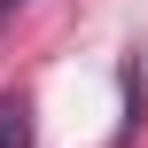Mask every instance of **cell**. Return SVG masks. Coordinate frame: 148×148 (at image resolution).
I'll return each mask as SVG.
<instances>
[{"mask_svg":"<svg viewBox=\"0 0 148 148\" xmlns=\"http://www.w3.org/2000/svg\"><path fill=\"white\" fill-rule=\"evenodd\" d=\"M0 8H23V0H0Z\"/></svg>","mask_w":148,"mask_h":148,"instance_id":"cell-2","label":"cell"},{"mask_svg":"<svg viewBox=\"0 0 148 148\" xmlns=\"http://www.w3.org/2000/svg\"><path fill=\"white\" fill-rule=\"evenodd\" d=\"M31 140H39L31 94H0V148H31Z\"/></svg>","mask_w":148,"mask_h":148,"instance_id":"cell-1","label":"cell"}]
</instances>
